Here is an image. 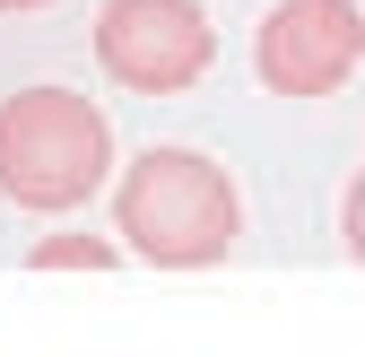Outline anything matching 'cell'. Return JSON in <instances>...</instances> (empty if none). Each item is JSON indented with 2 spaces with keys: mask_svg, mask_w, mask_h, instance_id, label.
I'll return each instance as SVG.
<instances>
[{
  "mask_svg": "<svg viewBox=\"0 0 365 357\" xmlns=\"http://www.w3.org/2000/svg\"><path fill=\"white\" fill-rule=\"evenodd\" d=\"M113 227L148 271H217L244 236V192L209 149H140L113 174Z\"/></svg>",
  "mask_w": 365,
  "mask_h": 357,
  "instance_id": "cell-1",
  "label": "cell"
},
{
  "mask_svg": "<svg viewBox=\"0 0 365 357\" xmlns=\"http://www.w3.org/2000/svg\"><path fill=\"white\" fill-rule=\"evenodd\" d=\"M113 183V122L78 87H9L0 96V201L61 218Z\"/></svg>",
  "mask_w": 365,
  "mask_h": 357,
  "instance_id": "cell-2",
  "label": "cell"
},
{
  "mask_svg": "<svg viewBox=\"0 0 365 357\" xmlns=\"http://www.w3.org/2000/svg\"><path fill=\"white\" fill-rule=\"evenodd\" d=\"M217 61V26L200 0H105L96 9V70L130 96H182Z\"/></svg>",
  "mask_w": 365,
  "mask_h": 357,
  "instance_id": "cell-3",
  "label": "cell"
},
{
  "mask_svg": "<svg viewBox=\"0 0 365 357\" xmlns=\"http://www.w3.org/2000/svg\"><path fill=\"white\" fill-rule=\"evenodd\" d=\"M365 61V18L348 0H279L252 35V79L269 96H339Z\"/></svg>",
  "mask_w": 365,
  "mask_h": 357,
  "instance_id": "cell-4",
  "label": "cell"
},
{
  "mask_svg": "<svg viewBox=\"0 0 365 357\" xmlns=\"http://www.w3.org/2000/svg\"><path fill=\"white\" fill-rule=\"evenodd\" d=\"M26 271H113V236H43L26 244Z\"/></svg>",
  "mask_w": 365,
  "mask_h": 357,
  "instance_id": "cell-5",
  "label": "cell"
},
{
  "mask_svg": "<svg viewBox=\"0 0 365 357\" xmlns=\"http://www.w3.org/2000/svg\"><path fill=\"white\" fill-rule=\"evenodd\" d=\"M339 244H348V253L365 261V174H356V183L339 192Z\"/></svg>",
  "mask_w": 365,
  "mask_h": 357,
  "instance_id": "cell-6",
  "label": "cell"
},
{
  "mask_svg": "<svg viewBox=\"0 0 365 357\" xmlns=\"http://www.w3.org/2000/svg\"><path fill=\"white\" fill-rule=\"evenodd\" d=\"M26 9H53V0H0V18H26Z\"/></svg>",
  "mask_w": 365,
  "mask_h": 357,
  "instance_id": "cell-7",
  "label": "cell"
},
{
  "mask_svg": "<svg viewBox=\"0 0 365 357\" xmlns=\"http://www.w3.org/2000/svg\"><path fill=\"white\" fill-rule=\"evenodd\" d=\"M348 9H356V18H365V0H348Z\"/></svg>",
  "mask_w": 365,
  "mask_h": 357,
  "instance_id": "cell-8",
  "label": "cell"
}]
</instances>
